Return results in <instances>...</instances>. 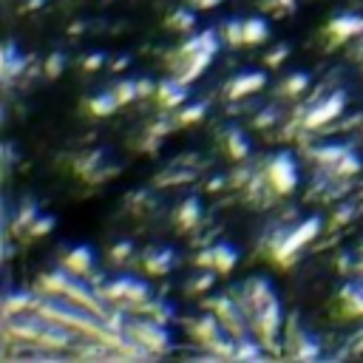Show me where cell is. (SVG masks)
<instances>
[{"mask_svg":"<svg viewBox=\"0 0 363 363\" xmlns=\"http://www.w3.org/2000/svg\"><path fill=\"white\" fill-rule=\"evenodd\" d=\"M318 233H321V219H315V216H312V219H307L304 224H298V227H295V230L281 241L278 250H276V256H278V259H290V256H293V253H298L304 245H309V241H312Z\"/></svg>","mask_w":363,"mask_h":363,"instance_id":"cell-4","label":"cell"},{"mask_svg":"<svg viewBox=\"0 0 363 363\" xmlns=\"http://www.w3.org/2000/svg\"><path fill=\"white\" fill-rule=\"evenodd\" d=\"M63 267L68 270V273H74V276H88L91 273V267H94V250L91 247H74L66 259H63Z\"/></svg>","mask_w":363,"mask_h":363,"instance_id":"cell-9","label":"cell"},{"mask_svg":"<svg viewBox=\"0 0 363 363\" xmlns=\"http://www.w3.org/2000/svg\"><path fill=\"white\" fill-rule=\"evenodd\" d=\"M116 105H119V99H116L113 91H102V94H97V97H91V99L85 102V108H88L94 116H108V113H113Z\"/></svg>","mask_w":363,"mask_h":363,"instance_id":"cell-14","label":"cell"},{"mask_svg":"<svg viewBox=\"0 0 363 363\" xmlns=\"http://www.w3.org/2000/svg\"><path fill=\"white\" fill-rule=\"evenodd\" d=\"M307 88H309V74H304V71L290 74V77L281 82V94H284V97H301Z\"/></svg>","mask_w":363,"mask_h":363,"instance_id":"cell-20","label":"cell"},{"mask_svg":"<svg viewBox=\"0 0 363 363\" xmlns=\"http://www.w3.org/2000/svg\"><path fill=\"white\" fill-rule=\"evenodd\" d=\"M113 94L119 99V105H125V102H134L140 97V80H123L119 85H113Z\"/></svg>","mask_w":363,"mask_h":363,"instance_id":"cell-21","label":"cell"},{"mask_svg":"<svg viewBox=\"0 0 363 363\" xmlns=\"http://www.w3.org/2000/svg\"><path fill=\"white\" fill-rule=\"evenodd\" d=\"M267 82V74L264 71H241L238 77L230 80L227 85V97L230 99H241V97H250L256 91H262Z\"/></svg>","mask_w":363,"mask_h":363,"instance_id":"cell-6","label":"cell"},{"mask_svg":"<svg viewBox=\"0 0 363 363\" xmlns=\"http://www.w3.org/2000/svg\"><path fill=\"white\" fill-rule=\"evenodd\" d=\"M213 270V267H210ZM210 270H204V273H199L190 284H187V293H202V290H207L210 284H213V273Z\"/></svg>","mask_w":363,"mask_h":363,"instance_id":"cell-28","label":"cell"},{"mask_svg":"<svg viewBox=\"0 0 363 363\" xmlns=\"http://www.w3.org/2000/svg\"><path fill=\"white\" fill-rule=\"evenodd\" d=\"M63 63H66V57H63L60 51H54V54L49 57V63H46V74H49V77H57V74L63 71Z\"/></svg>","mask_w":363,"mask_h":363,"instance_id":"cell-29","label":"cell"},{"mask_svg":"<svg viewBox=\"0 0 363 363\" xmlns=\"http://www.w3.org/2000/svg\"><path fill=\"white\" fill-rule=\"evenodd\" d=\"M210 250H213V270H216V273H230V270L235 267L238 250H235L233 245H216V247H210Z\"/></svg>","mask_w":363,"mask_h":363,"instance_id":"cell-12","label":"cell"},{"mask_svg":"<svg viewBox=\"0 0 363 363\" xmlns=\"http://www.w3.org/2000/svg\"><path fill=\"white\" fill-rule=\"evenodd\" d=\"M267 185L278 193V196H287L295 190L298 185V168H295V159L290 154H278L267 162Z\"/></svg>","mask_w":363,"mask_h":363,"instance_id":"cell-2","label":"cell"},{"mask_svg":"<svg viewBox=\"0 0 363 363\" xmlns=\"http://www.w3.org/2000/svg\"><path fill=\"white\" fill-rule=\"evenodd\" d=\"M221 0H190V6L193 9H213V6H219Z\"/></svg>","mask_w":363,"mask_h":363,"instance_id":"cell-33","label":"cell"},{"mask_svg":"<svg viewBox=\"0 0 363 363\" xmlns=\"http://www.w3.org/2000/svg\"><path fill=\"white\" fill-rule=\"evenodd\" d=\"M264 6H267V9H281V12H290V9L295 6V0H267Z\"/></svg>","mask_w":363,"mask_h":363,"instance_id":"cell-32","label":"cell"},{"mask_svg":"<svg viewBox=\"0 0 363 363\" xmlns=\"http://www.w3.org/2000/svg\"><path fill=\"white\" fill-rule=\"evenodd\" d=\"M171 264H173L171 250H148V256H145V270L148 273H168Z\"/></svg>","mask_w":363,"mask_h":363,"instance_id":"cell-17","label":"cell"},{"mask_svg":"<svg viewBox=\"0 0 363 363\" xmlns=\"http://www.w3.org/2000/svg\"><path fill=\"white\" fill-rule=\"evenodd\" d=\"M357 171H360V159H357L355 154H346V156L335 165V173H338V176H349V173H357Z\"/></svg>","mask_w":363,"mask_h":363,"instance_id":"cell-26","label":"cell"},{"mask_svg":"<svg viewBox=\"0 0 363 363\" xmlns=\"http://www.w3.org/2000/svg\"><path fill=\"white\" fill-rule=\"evenodd\" d=\"M125 329L137 338V343L148 346V349H165L168 346V332L159 326V321H128Z\"/></svg>","mask_w":363,"mask_h":363,"instance_id":"cell-5","label":"cell"},{"mask_svg":"<svg viewBox=\"0 0 363 363\" xmlns=\"http://www.w3.org/2000/svg\"><path fill=\"white\" fill-rule=\"evenodd\" d=\"M340 304H343V312H346V315L360 318V315H363V281L346 284V287L340 290Z\"/></svg>","mask_w":363,"mask_h":363,"instance_id":"cell-10","label":"cell"},{"mask_svg":"<svg viewBox=\"0 0 363 363\" xmlns=\"http://www.w3.org/2000/svg\"><path fill=\"white\" fill-rule=\"evenodd\" d=\"M102 298L108 301H125V304H142L148 301V284L134 276H119L102 287Z\"/></svg>","mask_w":363,"mask_h":363,"instance_id":"cell-3","label":"cell"},{"mask_svg":"<svg viewBox=\"0 0 363 363\" xmlns=\"http://www.w3.org/2000/svg\"><path fill=\"white\" fill-rule=\"evenodd\" d=\"M35 295H29V293H12L9 298H6V315H15V312H23L26 307H35Z\"/></svg>","mask_w":363,"mask_h":363,"instance_id":"cell-23","label":"cell"},{"mask_svg":"<svg viewBox=\"0 0 363 363\" xmlns=\"http://www.w3.org/2000/svg\"><path fill=\"white\" fill-rule=\"evenodd\" d=\"M360 256H363V247H360Z\"/></svg>","mask_w":363,"mask_h":363,"instance_id":"cell-37","label":"cell"},{"mask_svg":"<svg viewBox=\"0 0 363 363\" xmlns=\"http://www.w3.org/2000/svg\"><path fill=\"white\" fill-rule=\"evenodd\" d=\"M193 20H196V18H193V12H187V9H185V12H173V15L168 18V26H171V29H176V32H187V29L193 26Z\"/></svg>","mask_w":363,"mask_h":363,"instance_id":"cell-25","label":"cell"},{"mask_svg":"<svg viewBox=\"0 0 363 363\" xmlns=\"http://www.w3.org/2000/svg\"><path fill=\"white\" fill-rule=\"evenodd\" d=\"M267 37H270L267 20H262V18L245 20V46H259V43H264Z\"/></svg>","mask_w":363,"mask_h":363,"instance_id":"cell-13","label":"cell"},{"mask_svg":"<svg viewBox=\"0 0 363 363\" xmlns=\"http://www.w3.org/2000/svg\"><path fill=\"white\" fill-rule=\"evenodd\" d=\"M187 97H190L187 82H182V80H176V77H171V80H165V82L156 85V102H159L162 108H168V111H173V108H179L182 102H187Z\"/></svg>","mask_w":363,"mask_h":363,"instance_id":"cell-7","label":"cell"},{"mask_svg":"<svg viewBox=\"0 0 363 363\" xmlns=\"http://www.w3.org/2000/svg\"><path fill=\"white\" fill-rule=\"evenodd\" d=\"M287 54H290V49H287V46H278L276 51H270V54H267V66H273V68H276Z\"/></svg>","mask_w":363,"mask_h":363,"instance_id":"cell-31","label":"cell"},{"mask_svg":"<svg viewBox=\"0 0 363 363\" xmlns=\"http://www.w3.org/2000/svg\"><path fill=\"white\" fill-rule=\"evenodd\" d=\"M326 32H329L332 40L357 37V35H363V18H360V15H340V18H332L329 26H326Z\"/></svg>","mask_w":363,"mask_h":363,"instance_id":"cell-8","label":"cell"},{"mask_svg":"<svg viewBox=\"0 0 363 363\" xmlns=\"http://www.w3.org/2000/svg\"><path fill=\"white\" fill-rule=\"evenodd\" d=\"M360 346H363V340H360Z\"/></svg>","mask_w":363,"mask_h":363,"instance_id":"cell-38","label":"cell"},{"mask_svg":"<svg viewBox=\"0 0 363 363\" xmlns=\"http://www.w3.org/2000/svg\"><path fill=\"white\" fill-rule=\"evenodd\" d=\"M224 137H227V154L233 159H245L250 154V142H247V137L241 131H227Z\"/></svg>","mask_w":363,"mask_h":363,"instance_id":"cell-19","label":"cell"},{"mask_svg":"<svg viewBox=\"0 0 363 363\" xmlns=\"http://www.w3.org/2000/svg\"><path fill=\"white\" fill-rule=\"evenodd\" d=\"M128 253H131V245H119V247H113V250H111V259H116V262H119V259H125Z\"/></svg>","mask_w":363,"mask_h":363,"instance_id":"cell-34","label":"cell"},{"mask_svg":"<svg viewBox=\"0 0 363 363\" xmlns=\"http://www.w3.org/2000/svg\"><path fill=\"white\" fill-rule=\"evenodd\" d=\"M343 108H346V91L343 88H335L329 97H324V99H318L309 111H307V116H304V128H324V125H329L332 119H338L340 113H343Z\"/></svg>","mask_w":363,"mask_h":363,"instance_id":"cell-1","label":"cell"},{"mask_svg":"<svg viewBox=\"0 0 363 363\" xmlns=\"http://www.w3.org/2000/svg\"><path fill=\"white\" fill-rule=\"evenodd\" d=\"M357 273H363V262H360V264H357Z\"/></svg>","mask_w":363,"mask_h":363,"instance_id":"cell-36","label":"cell"},{"mask_svg":"<svg viewBox=\"0 0 363 363\" xmlns=\"http://www.w3.org/2000/svg\"><path fill=\"white\" fill-rule=\"evenodd\" d=\"M199 216H202V207H199V202H196V199H187V202L176 210V221H179V227H182V230L196 227Z\"/></svg>","mask_w":363,"mask_h":363,"instance_id":"cell-18","label":"cell"},{"mask_svg":"<svg viewBox=\"0 0 363 363\" xmlns=\"http://www.w3.org/2000/svg\"><path fill=\"white\" fill-rule=\"evenodd\" d=\"M346 154H349V148H346V145H321V148H315V151H312L315 162H321V165H332V168H335Z\"/></svg>","mask_w":363,"mask_h":363,"instance_id":"cell-16","label":"cell"},{"mask_svg":"<svg viewBox=\"0 0 363 363\" xmlns=\"http://www.w3.org/2000/svg\"><path fill=\"white\" fill-rule=\"evenodd\" d=\"M102 63H105V54L97 51V54H88V57L82 60V68H85V71H97Z\"/></svg>","mask_w":363,"mask_h":363,"instance_id":"cell-30","label":"cell"},{"mask_svg":"<svg viewBox=\"0 0 363 363\" xmlns=\"http://www.w3.org/2000/svg\"><path fill=\"white\" fill-rule=\"evenodd\" d=\"M357 51H360V54H363V40H360V43H357Z\"/></svg>","mask_w":363,"mask_h":363,"instance_id":"cell-35","label":"cell"},{"mask_svg":"<svg viewBox=\"0 0 363 363\" xmlns=\"http://www.w3.org/2000/svg\"><path fill=\"white\" fill-rule=\"evenodd\" d=\"M23 66H26V57L15 49V43H9V46H6V51H4V77H6V80H12L15 74H20V71H23Z\"/></svg>","mask_w":363,"mask_h":363,"instance_id":"cell-15","label":"cell"},{"mask_svg":"<svg viewBox=\"0 0 363 363\" xmlns=\"http://www.w3.org/2000/svg\"><path fill=\"white\" fill-rule=\"evenodd\" d=\"M216 49H219L216 32H213V29H207V32L196 35L193 40H187V43L179 49V54H182V57H187V54H196V51H216Z\"/></svg>","mask_w":363,"mask_h":363,"instance_id":"cell-11","label":"cell"},{"mask_svg":"<svg viewBox=\"0 0 363 363\" xmlns=\"http://www.w3.org/2000/svg\"><path fill=\"white\" fill-rule=\"evenodd\" d=\"M51 227H54V219H51V216H37V219L29 224V233H32V235H46V233H51Z\"/></svg>","mask_w":363,"mask_h":363,"instance_id":"cell-27","label":"cell"},{"mask_svg":"<svg viewBox=\"0 0 363 363\" xmlns=\"http://www.w3.org/2000/svg\"><path fill=\"white\" fill-rule=\"evenodd\" d=\"M224 37L233 46H245V20H230L224 26Z\"/></svg>","mask_w":363,"mask_h":363,"instance_id":"cell-24","label":"cell"},{"mask_svg":"<svg viewBox=\"0 0 363 363\" xmlns=\"http://www.w3.org/2000/svg\"><path fill=\"white\" fill-rule=\"evenodd\" d=\"M204 111H207L204 102H193V105L182 108V111L176 113V125H193V123H199V119L204 116Z\"/></svg>","mask_w":363,"mask_h":363,"instance_id":"cell-22","label":"cell"}]
</instances>
